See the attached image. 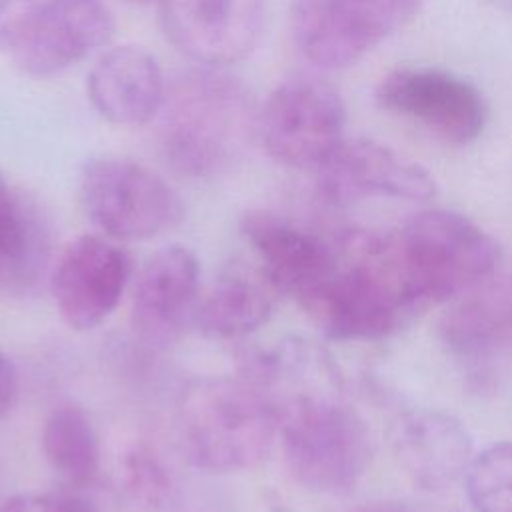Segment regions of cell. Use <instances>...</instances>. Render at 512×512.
Returning a JSON list of instances; mask_svg holds the SVG:
<instances>
[{
  "label": "cell",
  "mask_w": 512,
  "mask_h": 512,
  "mask_svg": "<svg viewBox=\"0 0 512 512\" xmlns=\"http://www.w3.org/2000/svg\"><path fill=\"white\" fill-rule=\"evenodd\" d=\"M106 0H34L0 40L14 66L32 78L56 76L110 42Z\"/></svg>",
  "instance_id": "cell-8"
},
{
  "label": "cell",
  "mask_w": 512,
  "mask_h": 512,
  "mask_svg": "<svg viewBox=\"0 0 512 512\" xmlns=\"http://www.w3.org/2000/svg\"><path fill=\"white\" fill-rule=\"evenodd\" d=\"M0 274H2V272H0Z\"/></svg>",
  "instance_id": "cell-29"
},
{
  "label": "cell",
  "mask_w": 512,
  "mask_h": 512,
  "mask_svg": "<svg viewBox=\"0 0 512 512\" xmlns=\"http://www.w3.org/2000/svg\"><path fill=\"white\" fill-rule=\"evenodd\" d=\"M130 278V260L112 238L82 234L54 264L50 290L60 318L72 330L100 326L118 306Z\"/></svg>",
  "instance_id": "cell-12"
},
{
  "label": "cell",
  "mask_w": 512,
  "mask_h": 512,
  "mask_svg": "<svg viewBox=\"0 0 512 512\" xmlns=\"http://www.w3.org/2000/svg\"><path fill=\"white\" fill-rule=\"evenodd\" d=\"M388 238L416 312L476 288L500 260L496 240L452 210H424Z\"/></svg>",
  "instance_id": "cell-5"
},
{
  "label": "cell",
  "mask_w": 512,
  "mask_h": 512,
  "mask_svg": "<svg viewBox=\"0 0 512 512\" xmlns=\"http://www.w3.org/2000/svg\"><path fill=\"white\" fill-rule=\"evenodd\" d=\"M42 452L48 466L74 488L94 482L100 470V446L90 418L72 406L54 410L42 428Z\"/></svg>",
  "instance_id": "cell-19"
},
{
  "label": "cell",
  "mask_w": 512,
  "mask_h": 512,
  "mask_svg": "<svg viewBox=\"0 0 512 512\" xmlns=\"http://www.w3.org/2000/svg\"><path fill=\"white\" fill-rule=\"evenodd\" d=\"M176 428L194 466L208 472H242L256 468L270 454L278 416L250 378L204 376L180 390Z\"/></svg>",
  "instance_id": "cell-3"
},
{
  "label": "cell",
  "mask_w": 512,
  "mask_h": 512,
  "mask_svg": "<svg viewBox=\"0 0 512 512\" xmlns=\"http://www.w3.org/2000/svg\"><path fill=\"white\" fill-rule=\"evenodd\" d=\"M314 174L322 198L338 206L368 196L424 202L436 194L432 176L420 164L366 138H344Z\"/></svg>",
  "instance_id": "cell-14"
},
{
  "label": "cell",
  "mask_w": 512,
  "mask_h": 512,
  "mask_svg": "<svg viewBox=\"0 0 512 512\" xmlns=\"http://www.w3.org/2000/svg\"><path fill=\"white\" fill-rule=\"evenodd\" d=\"M252 372L276 410L292 478L320 494L350 492L370 464L372 446L364 422L342 400L334 366L322 352L286 346L258 358Z\"/></svg>",
  "instance_id": "cell-1"
},
{
  "label": "cell",
  "mask_w": 512,
  "mask_h": 512,
  "mask_svg": "<svg viewBox=\"0 0 512 512\" xmlns=\"http://www.w3.org/2000/svg\"><path fill=\"white\" fill-rule=\"evenodd\" d=\"M126 486L134 496L156 500L164 492L166 480L160 466L146 452L136 450L126 460Z\"/></svg>",
  "instance_id": "cell-22"
},
{
  "label": "cell",
  "mask_w": 512,
  "mask_h": 512,
  "mask_svg": "<svg viewBox=\"0 0 512 512\" xmlns=\"http://www.w3.org/2000/svg\"><path fill=\"white\" fill-rule=\"evenodd\" d=\"M498 300V318H500V336L512 340V282L496 288Z\"/></svg>",
  "instance_id": "cell-25"
},
{
  "label": "cell",
  "mask_w": 512,
  "mask_h": 512,
  "mask_svg": "<svg viewBox=\"0 0 512 512\" xmlns=\"http://www.w3.org/2000/svg\"><path fill=\"white\" fill-rule=\"evenodd\" d=\"M420 0H294L290 32L298 52L314 66H352L404 28Z\"/></svg>",
  "instance_id": "cell-7"
},
{
  "label": "cell",
  "mask_w": 512,
  "mask_h": 512,
  "mask_svg": "<svg viewBox=\"0 0 512 512\" xmlns=\"http://www.w3.org/2000/svg\"><path fill=\"white\" fill-rule=\"evenodd\" d=\"M198 260L186 246H164L140 268L130 322L134 334L150 344L174 342L198 308Z\"/></svg>",
  "instance_id": "cell-15"
},
{
  "label": "cell",
  "mask_w": 512,
  "mask_h": 512,
  "mask_svg": "<svg viewBox=\"0 0 512 512\" xmlns=\"http://www.w3.org/2000/svg\"><path fill=\"white\" fill-rule=\"evenodd\" d=\"M130 2H136V4H148V2H160V0H130Z\"/></svg>",
  "instance_id": "cell-28"
},
{
  "label": "cell",
  "mask_w": 512,
  "mask_h": 512,
  "mask_svg": "<svg viewBox=\"0 0 512 512\" xmlns=\"http://www.w3.org/2000/svg\"><path fill=\"white\" fill-rule=\"evenodd\" d=\"M390 444L404 474L424 490L452 486L472 460V436L466 426L430 408L400 414L392 424Z\"/></svg>",
  "instance_id": "cell-17"
},
{
  "label": "cell",
  "mask_w": 512,
  "mask_h": 512,
  "mask_svg": "<svg viewBox=\"0 0 512 512\" xmlns=\"http://www.w3.org/2000/svg\"><path fill=\"white\" fill-rule=\"evenodd\" d=\"M466 492L476 512H512V442H498L472 456Z\"/></svg>",
  "instance_id": "cell-20"
},
{
  "label": "cell",
  "mask_w": 512,
  "mask_h": 512,
  "mask_svg": "<svg viewBox=\"0 0 512 512\" xmlns=\"http://www.w3.org/2000/svg\"><path fill=\"white\" fill-rule=\"evenodd\" d=\"M498 6H502V8H506V10H510L512 12V0H494Z\"/></svg>",
  "instance_id": "cell-27"
},
{
  "label": "cell",
  "mask_w": 512,
  "mask_h": 512,
  "mask_svg": "<svg viewBox=\"0 0 512 512\" xmlns=\"http://www.w3.org/2000/svg\"><path fill=\"white\" fill-rule=\"evenodd\" d=\"M352 512H410V510L396 502H372V504H364Z\"/></svg>",
  "instance_id": "cell-26"
},
{
  "label": "cell",
  "mask_w": 512,
  "mask_h": 512,
  "mask_svg": "<svg viewBox=\"0 0 512 512\" xmlns=\"http://www.w3.org/2000/svg\"><path fill=\"white\" fill-rule=\"evenodd\" d=\"M266 0H160L166 38L190 60L224 68L244 60L262 34Z\"/></svg>",
  "instance_id": "cell-13"
},
{
  "label": "cell",
  "mask_w": 512,
  "mask_h": 512,
  "mask_svg": "<svg viewBox=\"0 0 512 512\" xmlns=\"http://www.w3.org/2000/svg\"><path fill=\"white\" fill-rule=\"evenodd\" d=\"M18 396V372L12 360L0 350V420L12 410Z\"/></svg>",
  "instance_id": "cell-24"
},
{
  "label": "cell",
  "mask_w": 512,
  "mask_h": 512,
  "mask_svg": "<svg viewBox=\"0 0 512 512\" xmlns=\"http://www.w3.org/2000/svg\"><path fill=\"white\" fill-rule=\"evenodd\" d=\"M332 242L336 268L310 312L328 338L376 340L416 312L396 268L388 232L352 228Z\"/></svg>",
  "instance_id": "cell-4"
},
{
  "label": "cell",
  "mask_w": 512,
  "mask_h": 512,
  "mask_svg": "<svg viewBox=\"0 0 512 512\" xmlns=\"http://www.w3.org/2000/svg\"><path fill=\"white\" fill-rule=\"evenodd\" d=\"M272 314V298L262 282L248 274H224L198 302L194 322L216 340H234L262 328Z\"/></svg>",
  "instance_id": "cell-18"
},
{
  "label": "cell",
  "mask_w": 512,
  "mask_h": 512,
  "mask_svg": "<svg viewBox=\"0 0 512 512\" xmlns=\"http://www.w3.org/2000/svg\"><path fill=\"white\" fill-rule=\"evenodd\" d=\"M240 232L254 250L266 282L310 314L332 280L334 242L264 210L246 212Z\"/></svg>",
  "instance_id": "cell-11"
},
{
  "label": "cell",
  "mask_w": 512,
  "mask_h": 512,
  "mask_svg": "<svg viewBox=\"0 0 512 512\" xmlns=\"http://www.w3.org/2000/svg\"><path fill=\"white\" fill-rule=\"evenodd\" d=\"M80 202L112 240H146L184 216L178 192L152 168L118 154H98L80 172Z\"/></svg>",
  "instance_id": "cell-6"
},
{
  "label": "cell",
  "mask_w": 512,
  "mask_h": 512,
  "mask_svg": "<svg viewBox=\"0 0 512 512\" xmlns=\"http://www.w3.org/2000/svg\"><path fill=\"white\" fill-rule=\"evenodd\" d=\"M258 138V106L248 86L222 68L180 76L160 110V150L188 178L228 170Z\"/></svg>",
  "instance_id": "cell-2"
},
{
  "label": "cell",
  "mask_w": 512,
  "mask_h": 512,
  "mask_svg": "<svg viewBox=\"0 0 512 512\" xmlns=\"http://www.w3.org/2000/svg\"><path fill=\"white\" fill-rule=\"evenodd\" d=\"M378 106L448 144L476 140L486 124V102L466 78L430 66L394 68L376 86Z\"/></svg>",
  "instance_id": "cell-10"
},
{
  "label": "cell",
  "mask_w": 512,
  "mask_h": 512,
  "mask_svg": "<svg viewBox=\"0 0 512 512\" xmlns=\"http://www.w3.org/2000/svg\"><path fill=\"white\" fill-rule=\"evenodd\" d=\"M340 94L314 78L280 82L258 108V140L276 162L316 170L346 138Z\"/></svg>",
  "instance_id": "cell-9"
},
{
  "label": "cell",
  "mask_w": 512,
  "mask_h": 512,
  "mask_svg": "<svg viewBox=\"0 0 512 512\" xmlns=\"http://www.w3.org/2000/svg\"><path fill=\"white\" fill-rule=\"evenodd\" d=\"M36 246V230L32 218L0 172V272L22 270Z\"/></svg>",
  "instance_id": "cell-21"
},
{
  "label": "cell",
  "mask_w": 512,
  "mask_h": 512,
  "mask_svg": "<svg viewBox=\"0 0 512 512\" xmlns=\"http://www.w3.org/2000/svg\"><path fill=\"white\" fill-rule=\"evenodd\" d=\"M166 80L152 52L136 44L104 52L86 76L92 108L110 124L144 126L152 122L166 100Z\"/></svg>",
  "instance_id": "cell-16"
},
{
  "label": "cell",
  "mask_w": 512,
  "mask_h": 512,
  "mask_svg": "<svg viewBox=\"0 0 512 512\" xmlns=\"http://www.w3.org/2000/svg\"><path fill=\"white\" fill-rule=\"evenodd\" d=\"M0 512H92V508L70 494H18L8 498Z\"/></svg>",
  "instance_id": "cell-23"
}]
</instances>
